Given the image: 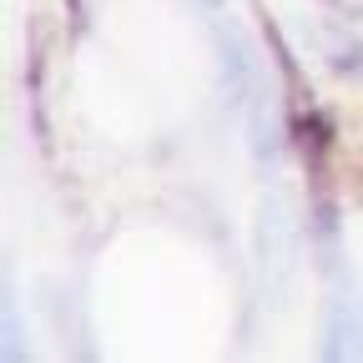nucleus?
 Wrapping results in <instances>:
<instances>
[{"instance_id": "nucleus-1", "label": "nucleus", "mask_w": 363, "mask_h": 363, "mask_svg": "<svg viewBox=\"0 0 363 363\" xmlns=\"http://www.w3.org/2000/svg\"><path fill=\"white\" fill-rule=\"evenodd\" d=\"M358 308H363V303H358L353 293H338V298L328 303V358H343V353H358V348H363V328L353 323Z\"/></svg>"}, {"instance_id": "nucleus-2", "label": "nucleus", "mask_w": 363, "mask_h": 363, "mask_svg": "<svg viewBox=\"0 0 363 363\" xmlns=\"http://www.w3.org/2000/svg\"><path fill=\"white\" fill-rule=\"evenodd\" d=\"M212 6H217V0H212Z\"/></svg>"}]
</instances>
